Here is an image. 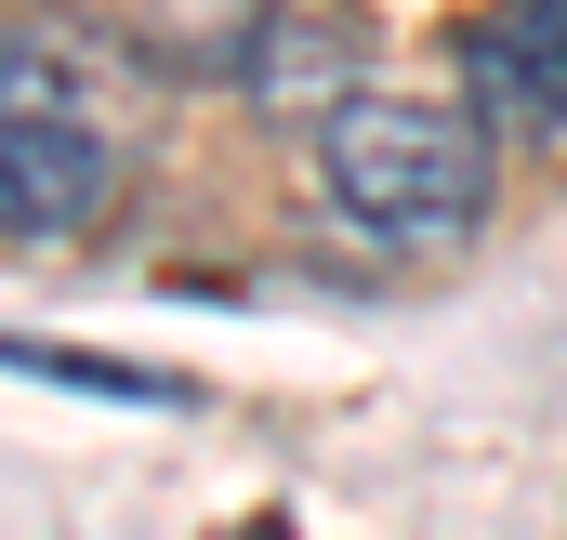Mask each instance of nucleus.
Returning a JSON list of instances; mask_svg holds the SVG:
<instances>
[{
    "mask_svg": "<svg viewBox=\"0 0 567 540\" xmlns=\"http://www.w3.org/2000/svg\"><path fill=\"white\" fill-rule=\"evenodd\" d=\"M317 198L370 251H462L488 225V120L423 93H343L317 106Z\"/></svg>",
    "mask_w": 567,
    "mask_h": 540,
    "instance_id": "obj_1",
    "label": "nucleus"
},
{
    "mask_svg": "<svg viewBox=\"0 0 567 540\" xmlns=\"http://www.w3.org/2000/svg\"><path fill=\"white\" fill-rule=\"evenodd\" d=\"M120 185L106 106L40 27H0V238H80Z\"/></svg>",
    "mask_w": 567,
    "mask_h": 540,
    "instance_id": "obj_2",
    "label": "nucleus"
},
{
    "mask_svg": "<svg viewBox=\"0 0 567 540\" xmlns=\"http://www.w3.org/2000/svg\"><path fill=\"white\" fill-rule=\"evenodd\" d=\"M462 106L488 145H567V0H488L462 27Z\"/></svg>",
    "mask_w": 567,
    "mask_h": 540,
    "instance_id": "obj_3",
    "label": "nucleus"
},
{
    "mask_svg": "<svg viewBox=\"0 0 567 540\" xmlns=\"http://www.w3.org/2000/svg\"><path fill=\"white\" fill-rule=\"evenodd\" d=\"M0 370L13 383H66V396H120V408H185L198 383L133 370V356H93V343H40V330H0Z\"/></svg>",
    "mask_w": 567,
    "mask_h": 540,
    "instance_id": "obj_4",
    "label": "nucleus"
}]
</instances>
